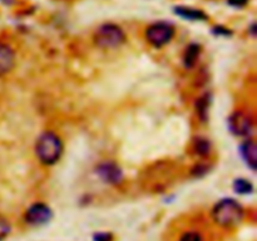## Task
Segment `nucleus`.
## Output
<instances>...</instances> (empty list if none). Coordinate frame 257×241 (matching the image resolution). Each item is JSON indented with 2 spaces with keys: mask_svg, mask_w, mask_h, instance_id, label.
Listing matches in <instances>:
<instances>
[{
  "mask_svg": "<svg viewBox=\"0 0 257 241\" xmlns=\"http://www.w3.org/2000/svg\"><path fill=\"white\" fill-rule=\"evenodd\" d=\"M213 222L222 228L237 227L245 218V210L238 201L233 198H222L212 208Z\"/></svg>",
  "mask_w": 257,
  "mask_h": 241,
  "instance_id": "nucleus-1",
  "label": "nucleus"
},
{
  "mask_svg": "<svg viewBox=\"0 0 257 241\" xmlns=\"http://www.w3.org/2000/svg\"><path fill=\"white\" fill-rule=\"evenodd\" d=\"M35 156L45 166L55 165L62 158L64 145L62 138L53 131H44L35 142Z\"/></svg>",
  "mask_w": 257,
  "mask_h": 241,
  "instance_id": "nucleus-2",
  "label": "nucleus"
},
{
  "mask_svg": "<svg viewBox=\"0 0 257 241\" xmlns=\"http://www.w3.org/2000/svg\"><path fill=\"white\" fill-rule=\"evenodd\" d=\"M93 39H94L95 45L102 49H115L124 44L125 33L119 25L105 23L98 27L93 35Z\"/></svg>",
  "mask_w": 257,
  "mask_h": 241,
  "instance_id": "nucleus-3",
  "label": "nucleus"
},
{
  "mask_svg": "<svg viewBox=\"0 0 257 241\" xmlns=\"http://www.w3.org/2000/svg\"><path fill=\"white\" fill-rule=\"evenodd\" d=\"M176 34L175 27L167 22H157L146 29V40L155 48H162L173 39Z\"/></svg>",
  "mask_w": 257,
  "mask_h": 241,
  "instance_id": "nucleus-4",
  "label": "nucleus"
},
{
  "mask_svg": "<svg viewBox=\"0 0 257 241\" xmlns=\"http://www.w3.org/2000/svg\"><path fill=\"white\" fill-rule=\"evenodd\" d=\"M24 222L33 227H40L49 223L53 218V211L47 203L34 202L25 210Z\"/></svg>",
  "mask_w": 257,
  "mask_h": 241,
  "instance_id": "nucleus-5",
  "label": "nucleus"
},
{
  "mask_svg": "<svg viewBox=\"0 0 257 241\" xmlns=\"http://www.w3.org/2000/svg\"><path fill=\"white\" fill-rule=\"evenodd\" d=\"M230 130L240 137L248 138L253 131V120L250 114L243 110H235L228 118Z\"/></svg>",
  "mask_w": 257,
  "mask_h": 241,
  "instance_id": "nucleus-6",
  "label": "nucleus"
},
{
  "mask_svg": "<svg viewBox=\"0 0 257 241\" xmlns=\"http://www.w3.org/2000/svg\"><path fill=\"white\" fill-rule=\"evenodd\" d=\"M97 173L100 180L109 185H120L123 181L122 170L117 163L112 162V161H105V162L100 163L97 167Z\"/></svg>",
  "mask_w": 257,
  "mask_h": 241,
  "instance_id": "nucleus-7",
  "label": "nucleus"
},
{
  "mask_svg": "<svg viewBox=\"0 0 257 241\" xmlns=\"http://www.w3.org/2000/svg\"><path fill=\"white\" fill-rule=\"evenodd\" d=\"M15 52L9 44L0 42V77L8 74L15 67Z\"/></svg>",
  "mask_w": 257,
  "mask_h": 241,
  "instance_id": "nucleus-8",
  "label": "nucleus"
},
{
  "mask_svg": "<svg viewBox=\"0 0 257 241\" xmlns=\"http://www.w3.org/2000/svg\"><path fill=\"white\" fill-rule=\"evenodd\" d=\"M241 156L245 160L246 165L252 171L256 170L257 166V145L253 138H246L241 145Z\"/></svg>",
  "mask_w": 257,
  "mask_h": 241,
  "instance_id": "nucleus-9",
  "label": "nucleus"
},
{
  "mask_svg": "<svg viewBox=\"0 0 257 241\" xmlns=\"http://www.w3.org/2000/svg\"><path fill=\"white\" fill-rule=\"evenodd\" d=\"M175 13L180 15L181 18L187 20H193V22H200V20H207L208 17L200 9H195L191 7H176Z\"/></svg>",
  "mask_w": 257,
  "mask_h": 241,
  "instance_id": "nucleus-10",
  "label": "nucleus"
},
{
  "mask_svg": "<svg viewBox=\"0 0 257 241\" xmlns=\"http://www.w3.org/2000/svg\"><path fill=\"white\" fill-rule=\"evenodd\" d=\"M201 53V47L198 44H190L185 50V55H183V63H185V67L191 68L196 64L198 57H200Z\"/></svg>",
  "mask_w": 257,
  "mask_h": 241,
  "instance_id": "nucleus-11",
  "label": "nucleus"
},
{
  "mask_svg": "<svg viewBox=\"0 0 257 241\" xmlns=\"http://www.w3.org/2000/svg\"><path fill=\"white\" fill-rule=\"evenodd\" d=\"M233 188H235V192L240 193V195H247L253 191V186L250 181L245 180V178H237L233 182Z\"/></svg>",
  "mask_w": 257,
  "mask_h": 241,
  "instance_id": "nucleus-12",
  "label": "nucleus"
},
{
  "mask_svg": "<svg viewBox=\"0 0 257 241\" xmlns=\"http://www.w3.org/2000/svg\"><path fill=\"white\" fill-rule=\"evenodd\" d=\"M195 151L200 156H207L211 152V143L207 138L197 137L195 140Z\"/></svg>",
  "mask_w": 257,
  "mask_h": 241,
  "instance_id": "nucleus-13",
  "label": "nucleus"
},
{
  "mask_svg": "<svg viewBox=\"0 0 257 241\" xmlns=\"http://www.w3.org/2000/svg\"><path fill=\"white\" fill-rule=\"evenodd\" d=\"M177 241H205V237L198 230H186L181 233Z\"/></svg>",
  "mask_w": 257,
  "mask_h": 241,
  "instance_id": "nucleus-14",
  "label": "nucleus"
},
{
  "mask_svg": "<svg viewBox=\"0 0 257 241\" xmlns=\"http://www.w3.org/2000/svg\"><path fill=\"white\" fill-rule=\"evenodd\" d=\"M12 230L13 226L10 221L3 213H0V241H4L12 233Z\"/></svg>",
  "mask_w": 257,
  "mask_h": 241,
  "instance_id": "nucleus-15",
  "label": "nucleus"
},
{
  "mask_svg": "<svg viewBox=\"0 0 257 241\" xmlns=\"http://www.w3.org/2000/svg\"><path fill=\"white\" fill-rule=\"evenodd\" d=\"M114 236L113 233L107 232V231H99V232L93 233V241H113Z\"/></svg>",
  "mask_w": 257,
  "mask_h": 241,
  "instance_id": "nucleus-16",
  "label": "nucleus"
},
{
  "mask_svg": "<svg viewBox=\"0 0 257 241\" xmlns=\"http://www.w3.org/2000/svg\"><path fill=\"white\" fill-rule=\"evenodd\" d=\"M248 2L250 0H227L228 5H231L233 8H243L245 5L248 4Z\"/></svg>",
  "mask_w": 257,
  "mask_h": 241,
  "instance_id": "nucleus-17",
  "label": "nucleus"
},
{
  "mask_svg": "<svg viewBox=\"0 0 257 241\" xmlns=\"http://www.w3.org/2000/svg\"><path fill=\"white\" fill-rule=\"evenodd\" d=\"M213 32L216 33V34H223V35H231V32L228 29H226V28L223 27H216L215 29H213Z\"/></svg>",
  "mask_w": 257,
  "mask_h": 241,
  "instance_id": "nucleus-18",
  "label": "nucleus"
}]
</instances>
